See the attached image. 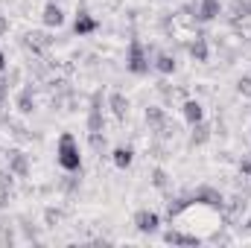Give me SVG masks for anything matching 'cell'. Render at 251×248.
I'll use <instances>...</instances> for the list:
<instances>
[{"mask_svg":"<svg viewBox=\"0 0 251 248\" xmlns=\"http://www.w3.org/2000/svg\"><path fill=\"white\" fill-rule=\"evenodd\" d=\"M56 161L64 173H82V155H79V143L70 131L59 134V146H56Z\"/></svg>","mask_w":251,"mask_h":248,"instance_id":"cell-1","label":"cell"},{"mask_svg":"<svg viewBox=\"0 0 251 248\" xmlns=\"http://www.w3.org/2000/svg\"><path fill=\"white\" fill-rule=\"evenodd\" d=\"M149 67H152L149 50L143 47L140 38H131L128 41V56H126V70L134 73V76H143V73H149Z\"/></svg>","mask_w":251,"mask_h":248,"instance_id":"cell-2","label":"cell"},{"mask_svg":"<svg viewBox=\"0 0 251 248\" xmlns=\"http://www.w3.org/2000/svg\"><path fill=\"white\" fill-rule=\"evenodd\" d=\"M190 198H193V204H207V207H213V210H225V196L216 190V187H196L193 193H190Z\"/></svg>","mask_w":251,"mask_h":248,"instance_id":"cell-3","label":"cell"},{"mask_svg":"<svg viewBox=\"0 0 251 248\" xmlns=\"http://www.w3.org/2000/svg\"><path fill=\"white\" fill-rule=\"evenodd\" d=\"M97 29H100V21L82 6V9L76 12V18H73V32L82 38V35H91V32H97Z\"/></svg>","mask_w":251,"mask_h":248,"instance_id":"cell-4","label":"cell"},{"mask_svg":"<svg viewBox=\"0 0 251 248\" xmlns=\"http://www.w3.org/2000/svg\"><path fill=\"white\" fill-rule=\"evenodd\" d=\"M131 222H134V228H137L140 234H155V231L161 228V216H158L155 210H146V207H143V210H137Z\"/></svg>","mask_w":251,"mask_h":248,"instance_id":"cell-5","label":"cell"},{"mask_svg":"<svg viewBox=\"0 0 251 248\" xmlns=\"http://www.w3.org/2000/svg\"><path fill=\"white\" fill-rule=\"evenodd\" d=\"M9 173L18 175V178H26L29 175V155L21 152V149H12L9 152Z\"/></svg>","mask_w":251,"mask_h":248,"instance_id":"cell-6","label":"cell"},{"mask_svg":"<svg viewBox=\"0 0 251 248\" xmlns=\"http://www.w3.org/2000/svg\"><path fill=\"white\" fill-rule=\"evenodd\" d=\"M41 21H44V26H50V29H59V26L64 24L62 6H59L56 0H47V6H44V12H41Z\"/></svg>","mask_w":251,"mask_h":248,"instance_id":"cell-7","label":"cell"},{"mask_svg":"<svg viewBox=\"0 0 251 248\" xmlns=\"http://www.w3.org/2000/svg\"><path fill=\"white\" fill-rule=\"evenodd\" d=\"M143 117H146V125H149V131H155V134H161V131L167 128V111H164L161 105H149Z\"/></svg>","mask_w":251,"mask_h":248,"instance_id":"cell-8","label":"cell"},{"mask_svg":"<svg viewBox=\"0 0 251 248\" xmlns=\"http://www.w3.org/2000/svg\"><path fill=\"white\" fill-rule=\"evenodd\" d=\"M219 15H222V3H219V0H199L196 18H199L201 24H210V21H216Z\"/></svg>","mask_w":251,"mask_h":248,"instance_id":"cell-9","label":"cell"},{"mask_svg":"<svg viewBox=\"0 0 251 248\" xmlns=\"http://www.w3.org/2000/svg\"><path fill=\"white\" fill-rule=\"evenodd\" d=\"M164 243L167 246H201V237L196 234H181V231H164Z\"/></svg>","mask_w":251,"mask_h":248,"instance_id":"cell-10","label":"cell"},{"mask_svg":"<svg viewBox=\"0 0 251 248\" xmlns=\"http://www.w3.org/2000/svg\"><path fill=\"white\" fill-rule=\"evenodd\" d=\"M15 105H18L21 114H32V111H35V88H32V85H24Z\"/></svg>","mask_w":251,"mask_h":248,"instance_id":"cell-11","label":"cell"},{"mask_svg":"<svg viewBox=\"0 0 251 248\" xmlns=\"http://www.w3.org/2000/svg\"><path fill=\"white\" fill-rule=\"evenodd\" d=\"M152 67H155L161 76H173V73L178 70V62H176V56H170V53H158V56L152 59Z\"/></svg>","mask_w":251,"mask_h":248,"instance_id":"cell-12","label":"cell"},{"mask_svg":"<svg viewBox=\"0 0 251 248\" xmlns=\"http://www.w3.org/2000/svg\"><path fill=\"white\" fill-rule=\"evenodd\" d=\"M181 114H184V120H187L190 125H196V123L204 120V105H201L199 99H187V102L181 105Z\"/></svg>","mask_w":251,"mask_h":248,"instance_id":"cell-13","label":"cell"},{"mask_svg":"<svg viewBox=\"0 0 251 248\" xmlns=\"http://www.w3.org/2000/svg\"><path fill=\"white\" fill-rule=\"evenodd\" d=\"M131 161H134V149H131V146H114V152H111V164H114L117 170H128Z\"/></svg>","mask_w":251,"mask_h":248,"instance_id":"cell-14","label":"cell"},{"mask_svg":"<svg viewBox=\"0 0 251 248\" xmlns=\"http://www.w3.org/2000/svg\"><path fill=\"white\" fill-rule=\"evenodd\" d=\"M187 50H190V56H193V62H199V64H204L207 59H210V47H207V38H201V35L190 41Z\"/></svg>","mask_w":251,"mask_h":248,"instance_id":"cell-15","label":"cell"},{"mask_svg":"<svg viewBox=\"0 0 251 248\" xmlns=\"http://www.w3.org/2000/svg\"><path fill=\"white\" fill-rule=\"evenodd\" d=\"M190 207H193V198H190V196H178L176 201H167V219H170V222L178 219V216H181L184 210H190Z\"/></svg>","mask_w":251,"mask_h":248,"instance_id":"cell-16","label":"cell"},{"mask_svg":"<svg viewBox=\"0 0 251 248\" xmlns=\"http://www.w3.org/2000/svg\"><path fill=\"white\" fill-rule=\"evenodd\" d=\"M108 108H111V114H114L117 120H126V114H128V99H126L120 91H114V94L108 97Z\"/></svg>","mask_w":251,"mask_h":248,"instance_id":"cell-17","label":"cell"},{"mask_svg":"<svg viewBox=\"0 0 251 248\" xmlns=\"http://www.w3.org/2000/svg\"><path fill=\"white\" fill-rule=\"evenodd\" d=\"M193 131H190V146H204L207 140H210V125L204 123H196V125H190Z\"/></svg>","mask_w":251,"mask_h":248,"instance_id":"cell-18","label":"cell"},{"mask_svg":"<svg viewBox=\"0 0 251 248\" xmlns=\"http://www.w3.org/2000/svg\"><path fill=\"white\" fill-rule=\"evenodd\" d=\"M26 38H29L26 44H29V47L35 50V53H44V50H47V47L53 44V38H50V35H44V32H29Z\"/></svg>","mask_w":251,"mask_h":248,"instance_id":"cell-19","label":"cell"},{"mask_svg":"<svg viewBox=\"0 0 251 248\" xmlns=\"http://www.w3.org/2000/svg\"><path fill=\"white\" fill-rule=\"evenodd\" d=\"M91 131H105V117L100 108H88V134Z\"/></svg>","mask_w":251,"mask_h":248,"instance_id":"cell-20","label":"cell"},{"mask_svg":"<svg viewBox=\"0 0 251 248\" xmlns=\"http://www.w3.org/2000/svg\"><path fill=\"white\" fill-rule=\"evenodd\" d=\"M231 18H234V21L251 18V0H234V3H231Z\"/></svg>","mask_w":251,"mask_h":248,"instance_id":"cell-21","label":"cell"},{"mask_svg":"<svg viewBox=\"0 0 251 248\" xmlns=\"http://www.w3.org/2000/svg\"><path fill=\"white\" fill-rule=\"evenodd\" d=\"M149 181H152L155 190H167V187H170V175H167V170H164V167H155Z\"/></svg>","mask_w":251,"mask_h":248,"instance_id":"cell-22","label":"cell"},{"mask_svg":"<svg viewBox=\"0 0 251 248\" xmlns=\"http://www.w3.org/2000/svg\"><path fill=\"white\" fill-rule=\"evenodd\" d=\"M237 94L251 99V76H240V79H237Z\"/></svg>","mask_w":251,"mask_h":248,"instance_id":"cell-23","label":"cell"},{"mask_svg":"<svg viewBox=\"0 0 251 248\" xmlns=\"http://www.w3.org/2000/svg\"><path fill=\"white\" fill-rule=\"evenodd\" d=\"M88 140H91V146H94L97 152L105 146V134H102V131H91V134H88Z\"/></svg>","mask_w":251,"mask_h":248,"instance_id":"cell-24","label":"cell"},{"mask_svg":"<svg viewBox=\"0 0 251 248\" xmlns=\"http://www.w3.org/2000/svg\"><path fill=\"white\" fill-rule=\"evenodd\" d=\"M44 219H47V225H56V222H59V219H62V213H59V210H53V207H50V210H47V213H44Z\"/></svg>","mask_w":251,"mask_h":248,"instance_id":"cell-25","label":"cell"},{"mask_svg":"<svg viewBox=\"0 0 251 248\" xmlns=\"http://www.w3.org/2000/svg\"><path fill=\"white\" fill-rule=\"evenodd\" d=\"M9 187H12V173L0 170V190H9Z\"/></svg>","mask_w":251,"mask_h":248,"instance_id":"cell-26","label":"cell"},{"mask_svg":"<svg viewBox=\"0 0 251 248\" xmlns=\"http://www.w3.org/2000/svg\"><path fill=\"white\" fill-rule=\"evenodd\" d=\"M9 82H3L0 79V111H3V105H6V97H9V88H6Z\"/></svg>","mask_w":251,"mask_h":248,"instance_id":"cell-27","label":"cell"},{"mask_svg":"<svg viewBox=\"0 0 251 248\" xmlns=\"http://www.w3.org/2000/svg\"><path fill=\"white\" fill-rule=\"evenodd\" d=\"M240 173H243L246 178H251V158H246V161L240 164Z\"/></svg>","mask_w":251,"mask_h":248,"instance_id":"cell-28","label":"cell"},{"mask_svg":"<svg viewBox=\"0 0 251 248\" xmlns=\"http://www.w3.org/2000/svg\"><path fill=\"white\" fill-rule=\"evenodd\" d=\"M6 32H9V18L0 15V35H6Z\"/></svg>","mask_w":251,"mask_h":248,"instance_id":"cell-29","label":"cell"},{"mask_svg":"<svg viewBox=\"0 0 251 248\" xmlns=\"http://www.w3.org/2000/svg\"><path fill=\"white\" fill-rule=\"evenodd\" d=\"M9 204V190H0V210Z\"/></svg>","mask_w":251,"mask_h":248,"instance_id":"cell-30","label":"cell"},{"mask_svg":"<svg viewBox=\"0 0 251 248\" xmlns=\"http://www.w3.org/2000/svg\"><path fill=\"white\" fill-rule=\"evenodd\" d=\"M6 64H9V62H6V53H3V50H0V73H3V70H6Z\"/></svg>","mask_w":251,"mask_h":248,"instance_id":"cell-31","label":"cell"},{"mask_svg":"<svg viewBox=\"0 0 251 248\" xmlns=\"http://www.w3.org/2000/svg\"><path fill=\"white\" fill-rule=\"evenodd\" d=\"M249 231H251V219H249Z\"/></svg>","mask_w":251,"mask_h":248,"instance_id":"cell-32","label":"cell"}]
</instances>
